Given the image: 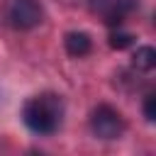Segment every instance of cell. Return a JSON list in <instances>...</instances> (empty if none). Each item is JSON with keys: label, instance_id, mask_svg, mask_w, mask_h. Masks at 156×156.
<instances>
[{"label": "cell", "instance_id": "cell-1", "mask_svg": "<svg viewBox=\"0 0 156 156\" xmlns=\"http://www.w3.org/2000/svg\"><path fill=\"white\" fill-rule=\"evenodd\" d=\"M22 122L39 136H49L58 132L63 122V100L56 93H39L29 98L22 107Z\"/></svg>", "mask_w": 156, "mask_h": 156}, {"label": "cell", "instance_id": "cell-2", "mask_svg": "<svg viewBox=\"0 0 156 156\" xmlns=\"http://www.w3.org/2000/svg\"><path fill=\"white\" fill-rule=\"evenodd\" d=\"M90 129L98 139H119L127 129V122L112 105H98L90 112Z\"/></svg>", "mask_w": 156, "mask_h": 156}, {"label": "cell", "instance_id": "cell-3", "mask_svg": "<svg viewBox=\"0 0 156 156\" xmlns=\"http://www.w3.org/2000/svg\"><path fill=\"white\" fill-rule=\"evenodd\" d=\"M5 20L15 29H34L44 20V7L39 0H7Z\"/></svg>", "mask_w": 156, "mask_h": 156}, {"label": "cell", "instance_id": "cell-4", "mask_svg": "<svg viewBox=\"0 0 156 156\" xmlns=\"http://www.w3.org/2000/svg\"><path fill=\"white\" fill-rule=\"evenodd\" d=\"M90 10L102 17L105 24L119 27L134 10V0H90Z\"/></svg>", "mask_w": 156, "mask_h": 156}, {"label": "cell", "instance_id": "cell-5", "mask_svg": "<svg viewBox=\"0 0 156 156\" xmlns=\"http://www.w3.org/2000/svg\"><path fill=\"white\" fill-rule=\"evenodd\" d=\"M90 49H93V41H90V37L85 32H68L66 34V51L71 56L80 58V56L90 54Z\"/></svg>", "mask_w": 156, "mask_h": 156}, {"label": "cell", "instance_id": "cell-6", "mask_svg": "<svg viewBox=\"0 0 156 156\" xmlns=\"http://www.w3.org/2000/svg\"><path fill=\"white\" fill-rule=\"evenodd\" d=\"M132 63H134V68L149 73V71H154V66H156V51H154L151 46H139L136 54H134V58H132Z\"/></svg>", "mask_w": 156, "mask_h": 156}, {"label": "cell", "instance_id": "cell-7", "mask_svg": "<svg viewBox=\"0 0 156 156\" xmlns=\"http://www.w3.org/2000/svg\"><path fill=\"white\" fill-rule=\"evenodd\" d=\"M132 44H134V37L127 34V32H112L110 34V46L112 49H127Z\"/></svg>", "mask_w": 156, "mask_h": 156}, {"label": "cell", "instance_id": "cell-8", "mask_svg": "<svg viewBox=\"0 0 156 156\" xmlns=\"http://www.w3.org/2000/svg\"><path fill=\"white\" fill-rule=\"evenodd\" d=\"M154 105H156V95H154V93H149V95L144 98V117H146L149 122H154V119H156V107H154Z\"/></svg>", "mask_w": 156, "mask_h": 156}]
</instances>
